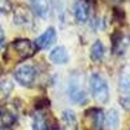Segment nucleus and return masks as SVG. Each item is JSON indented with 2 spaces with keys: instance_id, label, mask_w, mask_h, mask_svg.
I'll return each instance as SVG.
<instances>
[{
  "instance_id": "obj_10",
  "label": "nucleus",
  "mask_w": 130,
  "mask_h": 130,
  "mask_svg": "<svg viewBox=\"0 0 130 130\" xmlns=\"http://www.w3.org/2000/svg\"><path fill=\"white\" fill-rule=\"evenodd\" d=\"M16 121H17V113L12 108L5 104L0 105V122H2V125L5 127H9L14 125Z\"/></svg>"
},
{
  "instance_id": "obj_13",
  "label": "nucleus",
  "mask_w": 130,
  "mask_h": 130,
  "mask_svg": "<svg viewBox=\"0 0 130 130\" xmlns=\"http://www.w3.org/2000/svg\"><path fill=\"white\" fill-rule=\"evenodd\" d=\"M50 60L56 65H65L69 61L68 51L64 46H57L50 52Z\"/></svg>"
},
{
  "instance_id": "obj_11",
  "label": "nucleus",
  "mask_w": 130,
  "mask_h": 130,
  "mask_svg": "<svg viewBox=\"0 0 130 130\" xmlns=\"http://www.w3.org/2000/svg\"><path fill=\"white\" fill-rule=\"evenodd\" d=\"M86 117H90L91 120V126L94 127V130H102L103 125H104V113L100 108H90L86 111Z\"/></svg>"
},
{
  "instance_id": "obj_5",
  "label": "nucleus",
  "mask_w": 130,
  "mask_h": 130,
  "mask_svg": "<svg viewBox=\"0 0 130 130\" xmlns=\"http://www.w3.org/2000/svg\"><path fill=\"white\" fill-rule=\"evenodd\" d=\"M68 96L70 98V100L73 103H77L79 105H83L87 103L89 96L86 94V91L82 89V86L78 81H75L74 78L70 79L69 86H68Z\"/></svg>"
},
{
  "instance_id": "obj_14",
  "label": "nucleus",
  "mask_w": 130,
  "mask_h": 130,
  "mask_svg": "<svg viewBox=\"0 0 130 130\" xmlns=\"http://www.w3.org/2000/svg\"><path fill=\"white\" fill-rule=\"evenodd\" d=\"M32 130H52L50 118L42 111H38L32 116Z\"/></svg>"
},
{
  "instance_id": "obj_7",
  "label": "nucleus",
  "mask_w": 130,
  "mask_h": 130,
  "mask_svg": "<svg viewBox=\"0 0 130 130\" xmlns=\"http://www.w3.org/2000/svg\"><path fill=\"white\" fill-rule=\"evenodd\" d=\"M120 90V104L125 109H130V73H122L118 82Z\"/></svg>"
},
{
  "instance_id": "obj_2",
  "label": "nucleus",
  "mask_w": 130,
  "mask_h": 130,
  "mask_svg": "<svg viewBox=\"0 0 130 130\" xmlns=\"http://www.w3.org/2000/svg\"><path fill=\"white\" fill-rule=\"evenodd\" d=\"M90 90L92 98L100 104H105L109 100V87L105 78L99 73H94L90 77Z\"/></svg>"
},
{
  "instance_id": "obj_17",
  "label": "nucleus",
  "mask_w": 130,
  "mask_h": 130,
  "mask_svg": "<svg viewBox=\"0 0 130 130\" xmlns=\"http://www.w3.org/2000/svg\"><path fill=\"white\" fill-rule=\"evenodd\" d=\"M13 10L12 0H0V13H9Z\"/></svg>"
},
{
  "instance_id": "obj_3",
  "label": "nucleus",
  "mask_w": 130,
  "mask_h": 130,
  "mask_svg": "<svg viewBox=\"0 0 130 130\" xmlns=\"http://www.w3.org/2000/svg\"><path fill=\"white\" fill-rule=\"evenodd\" d=\"M37 75H38V69L32 64L20 65L13 73V77L17 81V83H20L24 87H31L37 79Z\"/></svg>"
},
{
  "instance_id": "obj_21",
  "label": "nucleus",
  "mask_w": 130,
  "mask_h": 130,
  "mask_svg": "<svg viewBox=\"0 0 130 130\" xmlns=\"http://www.w3.org/2000/svg\"><path fill=\"white\" fill-rule=\"evenodd\" d=\"M113 2H116V3H122L124 0H113Z\"/></svg>"
},
{
  "instance_id": "obj_12",
  "label": "nucleus",
  "mask_w": 130,
  "mask_h": 130,
  "mask_svg": "<svg viewBox=\"0 0 130 130\" xmlns=\"http://www.w3.org/2000/svg\"><path fill=\"white\" fill-rule=\"evenodd\" d=\"M34 13L40 18H47L51 10V0H30Z\"/></svg>"
},
{
  "instance_id": "obj_19",
  "label": "nucleus",
  "mask_w": 130,
  "mask_h": 130,
  "mask_svg": "<svg viewBox=\"0 0 130 130\" xmlns=\"http://www.w3.org/2000/svg\"><path fill=\"white\" fill-rule=\"evenodd\" d=\"M0 90H2V92H3L4 95H8L10 91L13 90V83L10 82L9 79L0 81Z\"/></svg>"
},
{
  "instance_id": "obj_8",
  "label": "nucleus",
  "mask_w": 130,
  "mask_h": 130,
  "mask_svg": "<svg viewBox=\"0 0 130 130\" xmlns=\"http://www.w3.org/2000/svg\"><path fill=\"white\" fill-rule=\"evenodd\" d=\"M74 17L75 21L79 24L83 25L89 21L90 18V13H91V3L89 0H77L74 3Z\"/></svg>"
},
{
  "instance_id": "obj_9",
  "label": "nucleus",
  "mask_w": 130,
  "mask_h": 130,
  "mask_svg": "<svg viewBox=\"0 0 130 130\" xmlns=\"http://www.w3.org/2000/svg\"><path fill=\"white\" fill-rule=\"evenodd\" d=\"M56 37H57V34H56L55 27H48L44 32H43V34H40L35 39L34 44H35L38 51L39 50H47V48H50L53 43L56 42Z\"/></svg>"
},
{
  "instance_id": "obj_4",
  "label": "nucleus",
  "mask_w": 130,
  "mask_h": 130,
  "mask_svg": "<svg viewBox=\"0 0 130 130\" xmlns=\"http://www.w3.org/2000/svg\"><path fill=\"white\" fill-rule=\"evenodd\" d=\"M111 46L115 55H122L130 46V35L120 30L113 31V34L111 35Z\"/></svg>"
},
{
  "instance_id": "obj_1",
  "label": "nucleus",
  "mask_w": 130,
  "mask_h": 130,
  "mask_svg": "<svg viewBox=\"0 0 130 130\" xmlns=\"http://www.w3.org/2000/svg\"><path fill=\"white\" fill-rule=\"evenodd\" d=\"M37 51L38 50L34 44V42H31L30 39H26V38H18V39H14L8 46L7 59L12 57L13 60L22 61V60L32 57Z\"/></svg>"
},
{
  "instance_id": "obj_18",
  "label": "nucleus",
  "mask_w": 130,
  "mask_h": 130,
  "mask_svg": "<svg viewBox=\"0 0 130 130\" xmlns=\"http://www.w3.org/2000/svg\"><path fill=\"white\" fill-rule=\"evenodd\" d=\"M50 104H51V100L47 96H43V98H39L37 100L35 108L38 111H43V109H46V108H50Z\"/></svg>"
},
{
  "instance_id": "obj_20",
  "label": "nucleus",
  "mask_w": 130,
  "mask_h": 130,
  "mask_svg": "<svg viewBox=\"0 0 130 130\" xmlns=\"http://www.w3.org/2000/svg\"><path fill=\"white\" fill-rule=\"evenodd\" d=\"M4 42H5V32H4V29L2 27V25H0V47L4 44Z\"/></svg>"
},
{
  "instance_id": "obj_6",
  "label": "nucleus",
  "mask_w": 130,
  "mask_h": 130,
  "mask_svg": "<svg viewBox=\"0 0 130 130\" xmlns=\"http://www.w3.org/2000/svg\"><path fill=\"white\" fill-rule=\"evenodd\" d=\"M13 22L17 26H30L32 24V12L24 4H18L13 9Z\"/></svg>"
},
{
  "instance_id": "obj_15",
  "label": "nucleus",
  "mask_w": 130,
  "mask_h": 130,
  "mask_svg": "<svg viewBox=\"0 0 130 130\" xmlns=\"http://www.w3.org/2000/svg\"><path fill=\"white\" fill-rule=\"evenodd\" d=\"M104 52H105V48H104V44L102 40H95L91 46V50H90V57L94 62H100L104 57Z\"/></svg>"
},
{
  "instance_id": "obj_16",
  "label": "nucleus",
  "mask_w": 130,
  "mask_h": 130,
  "mask_svg": "<svg viewBox=\"0 0 130 130\" xmlns=\"http://www.w3.org/2000/svg\"><path fill=\"white\" fill-rule=\"evenodd\" d=\"M120 124V116L116 109H109L107 112V115L104 116V125L108 130H116Z\"/></svg>"
}]
</instances>
